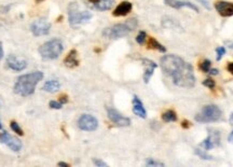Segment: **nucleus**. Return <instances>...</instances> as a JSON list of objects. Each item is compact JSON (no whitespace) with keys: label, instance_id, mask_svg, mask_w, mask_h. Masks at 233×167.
<instances>
[{"label":"nucleus","instance_id":"nucleus-1","mask_svg":"<svg viewBox=\"0 0 233 167\" xmlns=\"http://www.w3.org/2000/svg\"><path fill=\"white\" fill-rule=\"evenodd\" d=\"M162 70L179 88H193L195 84L193 68L189 63L174 54L165 55L160 60Z\"/></svg>","mask_w":233,"mask_h":167},{"label":"nucleus","instance_id":"nucleus-2","mask_svg":"<svg viewBox=\"0 0 233 167\" xmlns=\"http://www.w3.org/2000/svg\"><path fill=\"white\" fill-rule=\"evenodd\" d=\"M42 71H34L18 77L13 88L14 93L22 96V97H27V96L33 95L36 86L42 80Z\"/></svg>","mask_w":233,"mask_h":167},{"label":"nucleus","instance_id":"nucleus-3","mask_svg":"<svg viewBox=\"0 0 233 167\" xmlns=\"http://www.w3.org/2000/svg\"><path fill=\"white\" fill-rule=\"evenodd\" d=\"M137 27V21L135 18H131L126 23L116 24L110 27H107L103 30V36L107 39H119L127 36Z\"/></svg>","mask_w":233,"mask_h":167},{"label":"nucleus","instance_id":"nucleus-4","mask_svg":"<svg viewBox=\"0 0 233 167\" xmlns=\"http://www.w3.org/2000/svg\"><path fill=\"white\" fill-rule=\"evenodd\" d=\"M64 50L63 42L60 39H52L40 45L38 52L43 59H55L62 54Z\"/></svg>","mask_w":233,"mask_h":167},{"label":"nucleus","instance_id":"nucleus-5","mask_svg":"<svg viewBox=\"0 0 233 167\" xmlns=\"http://www.w3.org/2000/svg\"><path fill=\"white\" fill-rule=\"evenodd\" d=\"M92 18V14L87 11L81 10L76 2H72L68 7V21L71 27L77 28Z\"/></svg>","mask_w":233,"mask_h":167},{"label":"nucleus","instance_id":"nucleus-6","mask_svg":"<svg viewBox=\"0 0 233 167\" xmlns=\"http://www.w3.org/2000/svg\"><path fill=\"white\" fill-rule=\"evenodd\" d=\"M222 112L216 105H206L195 115V121L199 123H213L221 119Z\"/></svg>","mask_w":233,"mask_h":167},{"label":"nucleus","instance_id":"nucleus-7","mask_svg":"<svg viewBox=\"0 0 233 167\" xmlns=\"http://www.w3.org/2000/svg\"><path fill=\"white\" fill-rule=\"evenodd\" d=\"M78 127L84 132H93L98 127V121L91 114H82L78 120Z\"/></svg>","mask_w":233,"mask_h":167},{"label":"nucleus","instance_id":"nucleus-8","mask_svg":"<svg viewBox=\"0 0 233 167\" xmlns=\"http://www.w3.org/2000/svg\"><path fill=\"white\" fill-rule=\"evenodd\" d=\"M0 142L6 144L7 147H9L10 149L14 152H18L19 150L22 149V147H23L21 140H19L18 138L10 135L8 132L0 133Z\"/></svg>","mask_w":233,"mask_h":167},{"label":"nucleus","instance_id":"nucleus-9","mask_svg":"<svg viewBox=\"0 0 233 167\" xmlns=\"http://www.w3.org/2000/svg\"><path fill=\"white\" fill-rule=\"evenodd\" d=\"M30 29L35 37H41V36H45L50 33L51 24L45 20H37L31 24Z\"/></svg>","mask_w":233,"mask_h":167},{"label":"nucleus","instance_id":"nucleus-10","mask_svg":"<svg viewBox=\"0 0 233 167\" xmlns=\"http://www.w3.org/2000/svg\"><path fill=\"white\" fill-rule=\"evenodd\" d=\"M107 114H108L109 120L112 123H115L118 126H128L131 124V120L128 118L121 114L119 111H116L113 108L107 109Z\"/></svg>","mask_w":233,"mask_h":167},{"label":"nucleus","instance_id":"nucleus-11","mask_svg":"<svg viewBox=\"0 0 233 167\" xmlns=\"http://www.w3.org/2000/svg\"><path fill=\"white\" fill-rule=\"evenodd\" d=\"M7 66L9 69L13 70L16 72H21L24 69H26L27 67V62L23 58H19V57L15 56V55H9L7 57Z\"/></svg>","mask_w":233,"mask_h":167},{"label":"nucleus","instance_id":"nucleus-12","mask_svg":"<svg viewBox=\"0 0 233 167\" xmlns=\"http://www.w3.org/2000/svg\"><path fill=\"white\" fill-rule=\"evenodd\" d=\"M215 9L218 13L223 18H230L233 16V2L229 1H216L215 2Z\"/></svg>","mask_w":233,"mask_h":167},{"label":"nucleus","instance_id":"nucleus-13","mask_svg":"<svg viewBox=\"0 0 233 167\" xmlns=\"http://www.w3.org/2000/svg\"><path fill=\"white\" fill-rule=\"evenodd\" d=\"M133 4L130 1H122L116 6V8L113 10L112 15L116 18H120V16H125L132 11Z\"/></svg>","mask_w":233,"mask_h":167},{"label":"nucleus","instance_id":"nucleus-14","mask_svg":"<svg viewBox=\"0 0 233 167\" xmlns=\"http://www.w3.org/2000/svg\"><path fill=\"white\" fill-rule=\"evenodd\" d=\"M89 3L98 11H107L113 7L115 0H89Z\"/></svg>","mask_w":233,"mask_h":167},{"label":"nucleus","instance_id":"nucleus-15","mask_svg":"<svg viewBox=\"0 0 233 167\" xmlns=\"http://www.w3.org/2000/svg\"><path fill=\"white\" fill-rule=\"evenodd\" d=\"M142 65L145 66L144 81H145V83H148V82L150 81V79H151L152 74H153L154 69L157 68V64H155L154 62H152V60L147 59V58L142 59Z\"/></svg>","mask_w":233,"mask_h":167},{"label":"nucleus","instance_id":"nucleus-16","mask_svg":"<svg viewBox=\"0 0 233 167\" xmlns=\"http://www.w3.org/2000/svg\"><path fill=\"white\" fill-rule=\"evenodd\" d=\"M164 2L167 4V6L172 7L174 9H181V8H189L191 10L198 12L199 9L198 7H195L194 4L190 3L188 1H180V0H164Z\"/></svg>","mask_w":233,"mask_h":167},{"label":"nucleus","instance_id":"nucleus-17","mask_svg":"<svg viewBox=\"0 0 233 167\" xmlns=\"http://www.w3.org/2000/svg\"><path fill=\"white\" fill-rule=\"evenodd\" d=\"M133 112L142 119H146L147 117V111H146L142 100L137 96H134V98H133Z\"/></svg>","mask_w":233,"mask_h":167},{"label":"nucleus","instance_id":"nucleus-18","mask_svg":"<svg viewBox=\"0 0 233 167\" xmlns=\"http://www.w3.org/2000/svg\"><path fill=\"white\" fill-rule=\"evenodd\" d=\"M65 66L68 68H75L79 65V60H78V52L76 50H71L67 54V56L64 59Z\"/></svg>","mask_w":233,"mask_h":167},{"label":"nucleus","instance_id":"nucleus-19","mask_svg":"<svg viewBox=\"0 0 233 167\" xmlns=\"http://www.w3.org/2000/svg\"><path fill=\"white\" fill-rule=\"evenodd\" d=\"M60 88V83L57 81V80L53 79V80H49V81L45 82L42 86V89L47 93H55L57 92Z\"/></svg>","mask_w":233,"mask_h":167},{"label":"nucleus","instance_id":"nucleus-20","mask_svg":"<svg viewBox=\"0 0 233 167\" xmlns=\"http://www.w3.org/2000/svg\"><path fill=\"white\" fill-rule=\"evenodd\" d=\"M147 47L149 48V49L158 50V51H160V52H162V53H165V52H166V49H165V47H163V45H162L161 43L158 42V41L155 40L154 38H152V37H149V38H148Z\"/></svg>","mask_w":233,"mask_h":167},{"label":"nucleus","instance_id":"nucleus-21","mask_svg":"<svg viewBox=\"0 0 233 167\" xmlns=\"http://www.w3.org/2000/svg\"><path fill=\"white\" fill-rule=\"evenodd\" d=\"M162 120L164 121V122H175V121H177V114L176 112H175L174 110H167L165 111V112L162 114Z\"/></svg>","mask_w":233,"mask_h":167},{"label":"nucleus","instance_id":"nucleus-22","mask_svg":"<svg viewBox=\"0 0 233 167\" xmlns=\"http://www.w3.org/2000/svg\"><path fill=\"white\" fill-rule=\"evenodd\" d=\"M200 146L202 148H204L205 150H212L213 148L216 146V144H215V141L213 140V137L210 135V136L206 138L205 140H203L202 144H201Z\"/></svg>","mask_w":233,"mask_h":167},{"label":"nucleus","instance_id":"nucleus-23","mask_svg":"<svg viewBox=\"0 0 233 167\" xmlns=\"http://www.w3.org/2000/svg\"><path fill=\"white\" fill-rule=\"evenodd\" d=\"M10 127H11V129L13 130L15 134H18V136H23L24 135V132H23V129H22V127L19 126V124L18 122H15V121H12V122L10 123Z\"/></svg>","mask_w":233,"mask_h":167},{"label":"nucleus","instance_id":"nucleus-24","mask_svg":"<svg viewBox=\"0 0 233 167\" xmlns=\"http://www.w3.org/2000/svg\"><path fill=\"white\" fill-rule=\"evenodd\" d=\"M146 165L149 167H163L164 164L162 163V162L155 161L153 159H148L147 161H146Z\"/></svg>","mask_w":233,"mask_h":167},{"label":"nucleus","instance_id":"nucleus-25","mask_svg":"<svg viewBox=\"0 0 233 167\" xmlns=\"http://www.w3.org/2000/svg\"><path fill=\"white\" fill-rule=\"evenodd\" d=\"M200 69L202 70L203 72H205V73H208V71H210V60H208V59H205V60H203L202 63L200 64Z\"/></svg>","mask_w":233,"mask_h":167},{"label":"nucleus","instance_id":"nucleus-26","mask_svg":"<svg viewBox=\"0 0 233 167\" xmlns=\"http://www.w3.org/2000/svg\"><path fill=\"white\" fill-rule=\"evenodd\" d=\"M195 154L198 156H200V159H213V156L212 155H208V153H206V152H204L203 150H200V149H195Z\"/></svg>","mask_w":233,"mask_h":167},{"label":"nucleus","instance_id":"nucleus-27","mask_svg":"<svg viewBox=\"0 0 233 167\" xmlns=\"http://www.w3.org/2000/svg\"><path fill=\"white\" fill-rule=\"evenodd\" d=\"M146 39H147V33H146L145 31H139L137 37H136V42H137L138 44H144Z\"/></svg>","mask_w":233,"mask_h":167},{"label":"nucleus","instance_id":"nucleus-28","mask_svg":"<svg viewBox=\"0 0 233 167\" xmlns=\"http://www.w3.org/2000/svg\"><path fill=\"white\" fill-rule=\"evenodd\" d=\"M203 85L206 86V88H208V89H214L216 85V83L213 79H206L203 81Z\"/></svg>","mask_w":233,"mask_h":167},{"label":"nucleus","instance_id":"nucleus-29","mask_svg":"<svg viewBox=\"0 0 233 167\" xmlns=\"http://www.w3.org/2000/svg\"><path fill=\"white\" fill-rule=\"evenodd\" d=\"M216 53H217V57L216 58H217V60H220L221 57L225 54V49L223 47H219L216 49Z\"/></svg>","mask_w":233,"mask_h":167},{"label":"nucleus","instance_id":"nucleus-30","mask_svg":"<svg viewBox=\"0 0 233 167\" xmlns=\"http://www.w3.org/2000/svg\"><path fill=\"white\" fill-rule=\"evenodd\" d=\"M49 106H50V108H52V109H60L63 107V104L60 103V101H56V100H51L50 103H49Z\"/></svg>","mask_w":233,"mask_h":167},{"label":"nucleus","instance_id":"nucleus-31","mask_svg":"<svg viewBox=\"0 0 233 167\" xmlns=\"http://www.w3.org/2000/svg\"><path fill=\"white\" fill-rule=\"evenodd\" d=\"M93 163L95 164L97 167H107V166H108V165H107V163H105V162L101 161V159H94Z\"/></svg>","mask_w":233,"mask_h":167},{"label":"nucleus","instance_id":"nucleus-32","mask_svg":"<svg viewBox=\"0 0 233 167\" xmlns=\"http://www.w3.org/2000/svg\"><path fill=\"white\" fill-rule=\"evenodd\" d=\"M198 1L200 2V3L202 4V6H203V7H204V8H205V9H208V10H210V2H208L207 0H198Z\"/></svg>","mask_w":233,"mask_h":167},{"label":"nucleus","instance_id":"nucleus-33","mask_svg":"<svg viewBox=\"0 0 233 167\" xmlns=\"http://www.w3.org/2000/svg\"><path fill=\"white\" fill-rule=\"evenodd\" d=\"M58 101H60V103H62L63 105H64V104H66L67 101H68V97H67L66 95H60V98H58Z\"/></svg>","mask_w":233,"mask_h":167},{"label":"nucleus","instance_id":"nucleus-34","mask_svg":"<svg viewBox=\"0 0 233 167\" xmlns=\"http://www.w3.org/2000/svg\"><path fill=\"white\" fill-rule=\"evenodd\" d=\"M218 72H219V71H218V69H212V68H210V71H208V73L212 74V76H217Z\"/></svg>","mask_w":233,"mask_h":167},{"label":"nucleus","instance_id":"nucleus-35","mask_svg":"<svg viewBox=\"0 0 233 167\" xmlns=\"http://www.w3.org/2000/svg\"><path fill=\"white\" fill-rule=\"evenodd\" d=\"M181 126H183L184 128H188V127H190V123H189L187 120H184V121H183V123H181Z\"/></svg>","mask_w":233,"mask_h":167},{"label":"nucleus","instance_id":"nucleus-36","mask_svg":"<svg viewBox=\"0 0 233 167\" xmlns=\"http://www.w3.org/2000/svg\"><path fill=\"white\" fill-rule=\"evenodd\" d=\"M227 69H228V71L231 72V73L233 74V63H229V65H228Z\"/></svg>","mask_w":233,"mask_h":167},{"label":"nucleus","instance_id":"nucleus-37","mask_svg":"<svg viewBox=\"0 0 233 167\" xmlns=\"http://www.w3.org/2000/svg\"><path fill=\"white\" fill-rule=\"evenodd\" d=\"M2 57H3V48H2V43L0 42V62H1Z\"/></svg>","mask_w":233,"mask_h":167},{"label":"nucleus","instance_id":"nucleus-38","mask_svg":"<svg viewBox=\"0 0 233 167\" xmlns=\"http://www.w3.org/2000/svg\"><path fill=\"white\" fill-rule=\"evenodd\" d=\"M58 166H64V167H69V164H67V163H64V162H60V163H58Z\"/></svg>","mask_w":233,"mask_h":167},{"label":"nucleus","instance_id":"nucleus-39","mask_svg":"<svg viewBox=\"0 0 233 167\" xmlns=\"http://www.w3.org/2000/svg\"><path fill=\"white\" fill-rule=\"evenodd\" d=\"M228 140H229L230 142H233V130L231 132V134L229 135V137H228Z\"/></svg>","mask_w":233,"mask_h":167},{"label":"nucleus","instance_id":"nucleus-40","mask_svg":"<svg viewBox=\"0 0 233 167\" xmlns=\"http://www.w3.org/2000/svg\"><path fill=\"white\" fill-rule=\"evenodd\" d=\"M230 122H231L232 124H233V113L231 114V118H230Z\"/></svg>","mask_w":233,"mask_h":167},{"label":"nucleus","instance_id":"nucleus-41","mask_svg":"<svg viewBox=\"0 0 233 167\" xmlns=\"http://www.w3.org/2000/svg\"><path fill=\"white\" fill-rule=\"evenodd\" d=\"M2 128V124H1V121H0V129Z\"/></svg>","mask_w":233,"mask_h":167},{"label":"nucleus","instance_id":"nucleus-42","mask_svg":"<svg viewBox=\"0 0 233 167\" xmlns=\"http://www.w3.org/2000/svg\"><path fill=\"white\" fill-rule=\"evenodd\" d=\"M40 1H43V0H36V2H40Z\"/></svg>","mask_w":233,"mask_h":167},{"label":"nucleus","instance_id":"nucleus-43","mask_svg":"<svg viewBox=\"0 0 233 167\" xmlns=\"http://www.w3.org/2000/svg\"><path fill=\"white\" fill-rule=\"evenodd\" d=\"M231 48H232V49H233V44H232V45H231Z\"/></svg>","mask_w":233,"mask_h":167}]
</instances>
